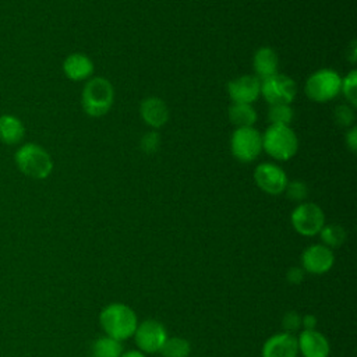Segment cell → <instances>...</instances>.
<instances>
[{"mask_svg":"<svg viewBox=\"0 0 357 357\" xmlns=\"http://www.w3.org/2000/svg\"><path fill=\"white\" fill-rule=\"evenodd\" d=\"M283 192H286V197L289 199L296 201V202H301L307 198L308 188H307L305 183H303L300 180H293V181L286 184V188H284Z\"/></svg>","mask_w":357,"mask_h":357,"instance_id":"obj_25","label":"cell"},{"mask_svg":"<svg viewBox=\"0 0 357 357\" xmlns=\"http://www.w3.org/2000/svg\"><path fill=\"white\" fill-rule=\"evenodd\" d=\"M132 336L139 351L156 353L160 351L162 346L165 344L167 339V332L162 322L156 319H145L141 324L138 322Z\"/></svg>","mask_w":357,"mask_h":357,"instance_id":"obj_9","label":"cell"},{"mask_svg":"<svg viewBox=\"0 0 357 357\" xmlns=\"http://www.w3.org/2000/svg\"><path fill=\"white\" fill-rule=\"evenodd\" d=\"M25 137L24 123L14 114L0 116V141L6 145H17Z\"/></svg>","mask_w":357,"mask_h":357,"instance_id":"obj_18","label":"cell"},{"mask_svg":"<svg viewBox=\"0 0 357 357\" xmlns=\"http://www.w3.org/2000/svg\"><path fill=\"white\" fill-rule=\"evenodd\" d=\"M282 326L284 332L293 335L301 328V315L296 311H287L282 318Z\"/></svg>","mask_w":357,"mask_h":357,"instance_id":"obj_28","label":"cell"},{"mask_svg":"<svg viewBox=\"0 0 357 357\" xmlns=\"http://www.w3.org/2000/svg\"><path fill=\"white\" fill-rule=\"evenodd\" d=\"M121 353V342L110 336H100L92 343V357H120Z\"/></svg>","mask_w":357,"mask_h":357,"instance_id":"obj_20","label":"cell"},{"mask_svg":"<svg viewBox=\"0 0 357 357\" xmlns=\"http://www.w3.org/2000/svg\"><path fill=\"white\" fill-rule=\"evenodd\" d=\"M333 251L324 244H312L301 254V268L312 275L326 273L333 266Z\"/></svg>","mask_w":357,"mask_h":357,"instance_id":"obj_11","label":"cell"},{"mask_svg":"<svg viewBox=\"0 0 357 357\" xmlns=\"http://www.w3.org/2000/svg\"><path fill=\"white\" fill-rule=\"evenodd\" d=\"M286 279L287 282L293 283V284H298L304 280V269L300 266H293L287 271L286 273Z\"/></svg>","mask_w":357,"mask_h":357,"instance_id":"obj_29","label":"cell"},{"mask_svg":"<svg viewBox=\"0 0 357 357\" xmlns=\"http://www.w3.org/2000/svg\"><path fill=\"white\" fill-rule=\"evenodd\" d=\"M230 149L237 160L250 163L262 151V135L254 127L236 128L230 138Z\"/></svg>","mask_w":357,"mask_h":357,"instance_id":"obj_6","label":"cell"},{"mask_svg":"<svg viewBox=\"0 0 357 357\" xmlns=\"http://www.w3.org/2000/svg\"><path fill=\"white\" fill-rule=\"evenodd\" d=\"M252 67L255 71V77L262 79L276 74L279 67V59L276 52L268 46L259 47L254 54Z\"/></svg>","mask_w":357,"mask_h":357,"instance_id":"obj_17","label":"cell"},{"mask_svg":"<svg viewBox=\"0 0 357 357\" xmlns=\"http://www.w3.org/2000/svg\"><path fill=\"white\" fill-rule=\"evenodd\" d=\"M333 119L340 127H350L354 121V112L347 105H339L333 112Z\"/></svg>","mask_w":357,"mask_h":357,"instance_id":"obj_27","label":"cell"},{"mask_svg":"<svg viewBox=\"0 0 357 357\" xmlns=\"http://www.w3.org/2000/svg\"><path fill=\"white\" fill-rule=\"evenodd\" d=\"M290 220L298 234L312 237L318 234L325 225V213L321 206L314 202H301L293 209Z\"/></svg>","mask_w":357,"mask_h":357,"instance_id":"obj_7","label":"cell"},{"mask_svg":"<svg viewBox=\"0 0 357 357\" xmlns=\"http://www.w3.org/2000/svg\"><path fill=\"white\" fill-rule=\"evenodd\" d=\"M139 146H141V151L148 153V155L156 153L160 148V135H159V132L148 131L146 134H144L141 137Z\"/></svg>","mask_w":357,"mask_h":357,"instance_id":"obj_26","label":"cell"},{"mask_svg":"<svg viewBox=\"0 0 357 357\" xmlns=\"http://www.w3.org/2000/svg\"><path fill=\"white\" fill-rule=\"evenodd\" d=\"M356 54H357V45H356V40H351L349 46V53H347V59L350 60V63H356Z\"/></svg>","mask_w":357,"mask_h":357,"instance_id":"obj_32","label":"cell"},{"mask_svg":"<svg viewBox=\"0 0 357 357\" xmlns=\"http://www.w3.org/2000/svg\"><path fill=\"white\" fill-rule=\"evenodd\" d=\"M229 120L237 128L252 127L257 121V112L247 103H231L229 107Z\"/></svg>","mask_w":357,"mask_h":357,"instance_id":"obj_19","label":"cell"},{"mask_svg":"<svg viewBox=\"0 0 357 357\" xmlns=\"http://www.w3.org/2000/svg\"><path fill=\"white\" fill-rule=\"evenodd\" d=\"M318 234L322 240V244L331 250L340 247L346 241V236H347L344 227L336 223L324 225Z\"/></svg>","mask_w":357,"mask_h":357,"instance_id":"obj_21","label":"cell"},{"mask_svg":"<svg viewBox=\"0 0 357 357\" xmlns=\"http://www.w3.org/2000/svg\"><path fill=\"white\" fill-rule=\"evenodd\" d=\"M254 180L264 192L271 195L282 194L289 183L284 170L273 163H259L254 170Z\"/></svg>","mask_w":357,"mask_h":357,"instance_id":"obj_10","label":"cell"},{"mask_svg":"<svg viewBox=\"0 0 357 357\" xmlns=\"http://www.w3.org/2000/svg\"><path fill=\"white\" fill-rule=\"evenodd\" d=\"M159 353L163 357H188L191 346L184 337H167Z\"/></svg>","mask_w":357,"mask_h":357,"instance_id":"obj_22","label":"cell"},{"mask_svg":"<svg viewBox=\"0 0 357 357\" xmlns=\"http://www.w3.org/2000/svg\"><path fill=\"white\" fill-rule=\"evenodd\" d=\"M139 113L142 120L152 128L163 127L169 120L167 105L156 96H149L141 102Z\"/></svg>","mask_w":357,"mask_h":357,"instance_id":"obj_15","label":"cell"},{"mask_svg":"<svg viewBox=\"0 0 357 357\" xmlns=\"http://www.w3.org/2000/svg\"><path fill=\"white\" fill-rule=\"evenodd\" d=\"M14 162L24 176L35 180L47 178L53 170L50 153L43 146L33 142L21 145L14 153Z\"/></svg>","mask_w":357,"mask_h":357,"instance_id":"obj_2","label":"cell"},{"mask_svg":"<svg viewBox=\"0 0 357 357\" xmlns=\"http://www.w3.org/2000/svg\"><path fill=\"white\" fill-rule=\"evenodd\" d=\"M99 322L106 336L121 342L134 335L138 325V318L130 305L123 303H112L100 311Z\"/></svg>","mask_w":357,"mask_h":357,"instance_id":"obj_1","label":"cell"},{"mask_svg":"<svg viewBox=\"0 0 357 357\" xmlns=\"http://www.w3.org/2000/svg\"><path fill=\"white\" fill-rule=\"evenodd\" d=\"M120 357H145V354L139 350H128V351H123Z\"/></svg>","mask_w":357,"mask_h":357,"instance_id":"obj_33","label":"cell"},{"mask_svg":"<svg viewBox=\"0 0 357 357\" xmlns=\"http://www.w3.org/2000/svg\"><path fill=\"white\" fill-rule=\"evenodd\" d=\"M342 88L340 75L331 68H321L312 73L305 81V95L315 102H328L336 98Z\"/></svg>","mask_w":357,"mask_h":357,"instance_id":"obj_5","label":"cell"},{"mask_svg":"<svg viewBox=\"0 0 357 357\" xmlns=\"http://www.w3.org/2000/svg\"><path fill=\"white\" fill-rule=\"evenodd\" d=\"M297 93L293 78L283 74H273L261 81V95L269 105H290Z\"/></svg>","mask_w":357,"mask_h":357,"instance_id":"obj_8","label":"cell"},{"mask_svg":"<svg viewBox=\"0 0 357 357\" xmlns=\"http://www.w3.org/2000/svg\"><path fill=\"white\" fill-rule=\"evenodd\" d=\"M346 144L351 152L357 149V127H351L350 131L346 134Z\"/></svg>","mask_w":357,"mask_h":357,"instance_id":"obj_31","label":"cell"},{"mask_svg":"<svg viewBox=\"0 0 357 357\" xmlns=\"http://www.w3.org/2000/svg\"><path fill=\"white\" fill-rule=\"evenodd\" d=\"M297 337L287 332L272 335L262 346V357H297Z\"/></svg>","mask_w":357,"mask_h":357,"instance_id":"obj_13","label":"cell"},{"mask_svg":"<svg viewBox=\"0 0 357 357\" xmlns=\"http://www.w3.org/2000/svg\"><path fill=\"white\" fill-rule=\"evenodd\" d=\"M297 346L303 357H328L329 354V342L317 329L303 331L297 337Z\"/></svg>","mask_w":357,"mask_h":357,"instance_id":"obj_14","label":"cell"},{"mask_svg":"<svg viewBox=\"0 0 357 357\" xmlns=\"http://www.w3.org/2000/svg\"><path fill=\"white\" fill-rule=\"evenodd\" d=\"M294 112L290 105H271L268 110V119L271 124H282L289 126L293 120Z\"/></svg>","mask_w":357,"mask_h":357,"instance_id":"obj_23","label":"cell"},{"mask_svg":"<svg viewBox=\"0 0 357 357\" xmlns=\"http://www.w3.org/2000/svg\"><path fill=\"white\" fill-rule=\"evenodd\" d=\"M317 317L312 315V314H305L301 317V326L304 328L303 331H312V329H317Z\"/></svg>","mask_w":357,"mask_h":357,"instance_id":"obj_30","label":"cell"},{"mask_svg":"<svg viewBox=\"0 0 357 357\" xmlns=\"http://www.w3.org/2000/svg\"><path fill=\"white\" fill-rule=\"evenodd\" d=\"M340 91L344 93L351 107L357 105V71L351 70L344 79H342Z\"/></svg>","mask_w":357,"mask_h":357,"instance_id":"obj_24","label":"cell"},{"mask_svg":"<svg viewBox=\"0 0 357 357\" xmlns=\"http://www.w3.org/2000/svg\"><path fill=\"white\" fill-rule=\"evenodd\" d=\"M82 109L91 117L105 116L114 100V89L109 79L103 77L91 78L82 89Z\"/></svg>","mask_w":357,"mask_h":357,"instance_id":"obj_3","label":"cell"},{"mask_svg":"<svg viewBox=\"0 0 357 357\" xmlns=\"http://www.w3.org/2000/svg\"><path fill=\"white\" fill-rule=\"evenodd\" d=\"M262 149L276 160H289L298 149V139L289 126L271 124L262 135Z\"/></svg>","mask_w":357,"mask_h":357,"instance_id":"obj_4","label":"cell"},{"mask_svg":"<svg viewBox=\"0 0 357 357\" xmlns=\"http://www.w3.org/2000/svg\"><path fill=\"white\" fill-rule=\"evenodd\" d=\"M63 71L71 81H84L92 75L93 63L82 53H73L63 61Z\"/></svg>","mask_w":357,"mask_h":357,"instance_id":"obj_16","label":"cell"},{"mask_svg":"<svg viewBox=\"0 0 357 357\" xmlns=\"http://www.w3.org/2000/svg\"><path fill=\"white\" fill-rule=\"evenodd\" d=\"M227 92L233 103L251 105L261 93V81L255 75H241L227 84Z\"/></svg>","mask_w":357,"mask_h":357,"instance_id":"obj_12","label":"cell"}]
</instances>
